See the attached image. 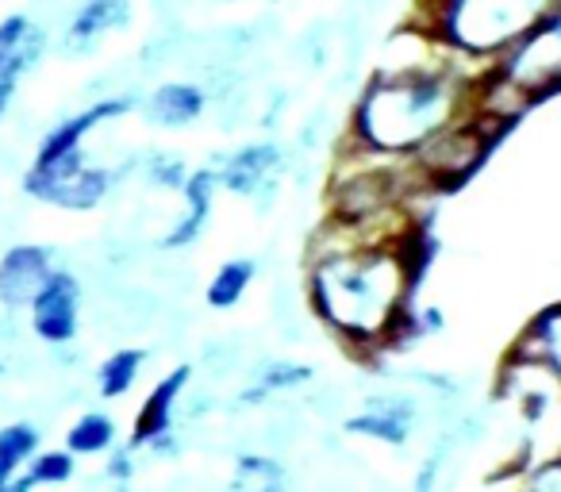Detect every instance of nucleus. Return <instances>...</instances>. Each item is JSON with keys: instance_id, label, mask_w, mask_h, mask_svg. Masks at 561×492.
Masks as SVG:
<instances>
[{"instance_id": "1", "label": "nucleus", "mask_w": 561, "mask_h": 492, "mask_svg": "<svg viewBox=\"0 0 561 492\" xmlns=\"http://www.w3.org/2000/svg\"><path fill=\"white\" fill-rule=\"evenodd\" d=\"M320 308L346 331H377L392 316L400 297V266L385 254L335 259L316 277Z\"/></svg>"}, {"instance_id": "2", "label": "nucleus", "mask_w": 561, "mask_h": 492, "mask_svg": "<svg viewBox=\"0 0 561 492\" xmlns=\"http://www.w3.org/2000/svg\"><path fill=\"white\" fill-rule=\"evenodd\" d=\"M446 108V89L435 78H400L392 85H374L362 127L381 147H408L435 131Z\"/></svg>"}, {"instance_id": "3", "label": "nucleus", "mask_w": 561, "mask_h": 492, "mask_svg": "<svg viewBox=\"0 0 561 492\" xmlns=\"http://www.w3.org/2000/svg\"><path fill=\"white\" fill-rule=\"evenodd\" d=\"M535 20V0H450V32L469 47H496Z\"/></svg>"}, {"instance_id": "4", "label": "nucleus", "mask_w": 561, "mask_h": 492, "mask_svg": "<svg viewBox=\"0 0 561 492\" xmlns=\"http://www.w3.org/2000/svg\"><path fill=\"white\" fill-rule=\"evenodd\" d=\"M50 282L47 274V259H43L35 247H24V251H12L0 266V297L9 305H27L43 293V285Z\"/></svg>"}, {"instance_id": "5", "label": "nucleus", "mask_w": 561, "mask_h": 492, "mask_svg": "<svg viewBox=\"0 0 561 492\" xmlns=\"http://www.w3.org/2000/svg\"><path fill=\"white\" fill-rule=\"evenodd\" d=\"M35 331L50 343L73 335V285L70 277H50L35 297Z\"/></svg>"}, {"instance_id": "6", "label": "nucleus", "mask_w": 561, "mask_h": 492, "mask_svg": "<svg viewBox=\"0 0 561 492\" xmlns=\"http://www.w3.org/2000/svg\"><path fill=\"white\" fill-rule=\"evenodd\" d=\"M392 196V178L389 173H366V178L351 181L343 188V211L346 216H374L385 201Z\"/></svg>"}, {"instance_id": "7", "label": "nucleus", "mask_w": 561, "mask_h": 492, "mask_svg": "<svg viewBox=\"0 0 561 492\" xmlns=\"http://www.w3.org/2000/svg\"><path fill=\"white\" fill-rule=\"evenodd\" d=\"M477 155H481V142H477V135L458 131V135H446V139H438L435 147H431L427 165L435 173H466L469 165H473Z\"/></svg>"}, {"instance_id": "8", "label": "nucleus", "mask_w": 561, "mask_h": 492, "mask_svg": "<svg viewBox=\"0 0 561 492\" xmlns=\"http://www.w3.org/2000/svg\"><path fill=\"white\" fill-rule=\"evenodd\" d=\"M24 39H27V24L20 16L9 20V24H0V78H16L27 66L32 47H24Z\"/></svg>"}, {"instance_id": "9", "label": "nucleus", "mask_w": 561, "mask_h": 492, "mask_svg": "<svg viewBox=\"0 0 561 492\" xmlns=\"http://www.w3.org/2000/svg\"><path fill=\"white\" fill-rule=\"evenodd\" d=\"M154 112L165 124H185V119H193L201 112V93L188 85H165L154 96Z\"/></svg>"}, {"instance_id": "10", "label": "nucleus", "mask_w": 561, "mask_h": 492, "mask_svg": "<svg viewBox=\"0 0 561 492\" xmlns=\"http://www.w3.org/2000/svg\"><path fill=\"white\" fill-rule=\"evenodd\" d=\"M181 381H185V374H173L162 389H154V397H150L147 412H142V420H139V438H150V435H158V431L165 427V415H170L173 392L181 389Z\"/></svg>"}, {"instance_id": "11", "label": "nucleus", "mask_w": 561, "mask_h": 492, "mask_svg": "<svg viewBox=\"0 0 561 492\" xmlns=\"http://www.w3.org/2000/svg\"><path fill=\"white\" fill-rule=\"evenodd\" d=\"M35 431L32 427H9L0 435V489H4V477H12V469L20 466L24 454H32Z\"/></svg>"}, {"instance_id": "12", "label": "nucleus", "mask_w": 561, "mask_h": 492, "mask_svg": "<svg viewBox=\"0 0 561 492\" xmlns=\"http://www.w3.org/2000/svg\"><path fill=\"white\" fill-rule=\"evenodd\" d=\"M247 282H250V266H247V262H234V266H224V270H219V277H216V285H211L208 300H211L216 308L234 305V300H239V293L247 289Z\"/></svg>"}, {"instance_id": "13", "label": "nucleus", "mask_w": 561, "mask_h": 492, "mask_svg": "<svg viewBox=\"0 0 561 492\" xmlns=\"http://www.w3.org/2000/svg\"><path fill=\"white\" fill-rule=\"evenodd\" d=\"M108 443H112V420H104V415H85V420L70 431V446L81 454H93Z\"/></svg>"}, {"instance_id": "14", "label": "nucleus", "mask_w": 561, "mask_h": 492, "mask_svg": "<svg viewBox=\"0 0 561 492\" xmlns=\"http://www.w3.org/2000/svg\"><path fill=\"white\" fill-rule=\"evenodd\" d=\"M119 12H124L119 0H93V4L78 16V24H73V35H78V39H89V35L104 32L112 20H119Z\"/></svg>"}, {"instance_id": "15", "label": "nucleus", "mask_w": 561, "mask_h": 492, "mask_svg": "<svg viewBox=\"0 0 561 492\" xmlns=\"http://www.w3.org/2000/svg\"><path fill=\"white\" fill-rule=\"evenodd\" d=\"M135 366H139V354H116V358L101 369V389L108 392V397H119L124 389H131Z\"/></svg>"}, {"instance_id": "16", "label": "nucleus", "mask_w": 561, "mask_h": 492, "mask_svg": "<svg viewBox=\"0 0 561 492\" xmlns=\"http://www.w3.org/2000/svg\"><path fill=\"white\" fill-rule=\"evenodd\" d=\"M265 162H270V150H247V155H242L239 162L227 170V178L234 181V188H247L250 181L257 178V170H262Z\"/></svg>"}, {"instance_id": "17", "label": "nucleus", "mask_w": 561, "mask_h": 492, "mask_svg": "<svg viewBox=\"0 0 561 492\" xmlns=\"http://www.w3.org/2000/svg\"><path fill=\"white\" fill-rule=\"evenodd\" d=\"M70 469L73 461L66 454H47L32 466V481H62V477H70Z\"/></svg>"}, {"instance_id": "18", "label": "nucleus", "mask_w": 561, "mask_h": 492, "mask_svg": "<svg viewBox=\"0 0 561 492\" xmlns=\"http://www.w3.org/2000/svg\"><path fill=\"white\" fill-rule=\"evenodd\" d=\"M530 492H558V473H553V469H546V473H542V481H538Z\"/></svg>"}, {"instance_id": "19", "label": "nucleus", "mask_w": 561, "mask_h": 492, "mask_svg": "<svg viewBox=\"0 0 561 492\" xmlns=\"http://www.w3.org/2000/svg\"><path fill=\"white\" fill-rule=\"evenodd\" d=\"M12 85H16V78H0V112H4V104H9Z\"/></svg>"}]
</instances>
